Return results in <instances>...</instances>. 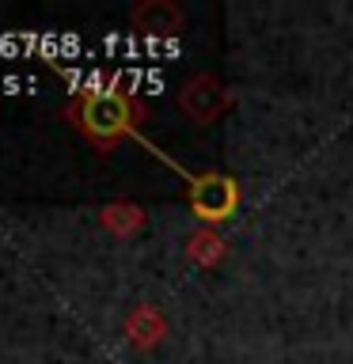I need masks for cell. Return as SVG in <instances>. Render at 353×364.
<instances>
[{
  "label": "cell",
  "instance_id": "cell-4",
  "mask_svg": "<svg viewBox=\"0 0 353 364\" xmlns=\"http://www.w3.org/2000/svg\"><path fill=\"white\" fill-rule=\"evenodd\" d=\"M190 255L194 258H201V262H213V258H221L224 255V243H221V239H216L213 232H201V235H194L190 239Z\"/></svg>",
  "mask_w": 353,
  "mask_h": 364
},
{
  "label": "cell",
  "instance_id": "cell-3",
  "mask_svg": "<svg viewBox=\"0 0 353 364\" xmlns=\"http://www.w3.org/2000/svg\"><path fill=\"white\" fill-rule=\"evenodd\" d=\"M182 107H186L198 122H213L216 110L224 107V95H221V84L209 76H198L194 84L182 87Z\"/></svg>",
  "mask_w": 353,
  "mask_h": 364
},
{
  "label": "cell",
  "instance_id": "cell-1",
  "mask_svg": "<svg viewBox=\"0 0 353 364\" xmlns=\"http://www.w3.org/2000/svg\"><path fill=\"white\" fill-rule=\"evenodd\" d=\"M76 118H80L76 125L99 148H110V144H118L125 133H133L137 102H133V95H125V91L114 87V84L91 87V91H84V99H80Z\"/></svg>",
  "mask_w": 353,
  "mask_h": 364
},
{
  "label": "cell",
  "instance_id": "cell-2",
  "mask_svg": "<svg viewBox=\"0 0 353 364\" xmlns=\"http://www.w3.org/2000/svg\"><path fill=\"white\" fill-rule=\"evenodd\" d=\"M152 152L164 159V164L175 167L182 178H186L190 209H194V216H198L201 224H224L228 216L239 209V182L232 175H221V171H201V175H190V171L179 167L167 152H159V148H152Z\"/></svg>",
  "mask_w": 353,
  "mask_h": 364
}]
</instances>
